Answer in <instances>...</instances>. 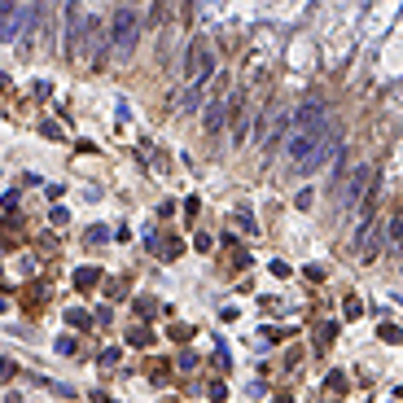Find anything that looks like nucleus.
<instances>
[{
  "mask_svg": "<svg viewBox=\"0 0 403 403\" xmlns=\"http://www.w3.org/2000/svg\"><path fill=\"white\" fill-rule=\"evenodd\" d=\"M180 105H184V110H197V105H202V92H197V88H188L184 97H180Z\"/></svg>",
  "mask_w": 403,
  "mask_h": 403,
  "instance_id": "nucleus-13",
  "label": "nucleus"
},
{
  "mask_svg": "<svg viewBox=\"0 0 403 403\" xmlns=\"http://www.w3.org/2000/svg\"><path fill=\"white\" fill-rule=\"evenodd\" d=\"M386 232H390L386 241H390V246H399V237H403V215H395V219H390V224H386Z\"/></svg>",
  "mask_w": 403,
  "mask_h": 403,
  "instance_id": "nucleus-11",
  "label": "nucleus"
},
{
  "mask_svg": "<svg viewBox=\"0 0 403 403\" xmlns=\"http://www.w3.org/2000/svg\"><path fill=\"white\" fill-rule=\"evenodd\" d=\"M9 377H14V364H9V360H0V382H9Z\"/></svg>",
  "mask_w": 403,
  "mask_h": 403,
  "instance_id": "nucleus-14",
  "label": "nucleus"
},
{
  "mask_svg": "<svg viewBox=\"0 0 403 403\" xmlns=\"http://www.w3.org/2000/svg\"><path fill=\"white\" fill-rule=\"evenodd\" d=\"M316 123H325V101H307V105H298V110L290 114V132H298V127H316Z\"/></svg>",
  "mask_w": 403,
  "mask_h": 403,
  "instance_id": "nucleus-8",
  "label": "nucleus"
},
{
  "mask_svg": "<svg viewBox=\"0 0 403 403\" xmlns=\"http://www.w3.org/2000/svg\"><path fill=\"white\" fill-rule=\"evenodd\" d=\"M373 180H377V175H373V167H369V162L351 167L347 184H342V193H338V206H342V210H355V206H360V197L373 188Z\"/></svg>",
  "mask_w": 403,
  "mask_h": 403,
  "instance_id": "nucleus-5",
  "label": "nucleus"
},
{
  "mask_svg": "<svg viewBox=\"0 0 403 403\" xmlns=\"http://www.w3.org/2000/svg\"><path fill=\"white\" fill-rule=\"evenodd\" d=\"M27 22H31L27 9L14 5V0H5V5H0V40H18V35L27 31Z\"/></svg>",
  "mask_w": 403,
  "mask_h": 403,
  "instance_id": "nucleus-6",
  "label": "nucleus"
},
{
  "mask_svg": "<svg viewBox=\"0 0 403 403\" xmlns=\"http://www.w3.org/2000/svg\"><path fill=\"white\" fill-rule=\"evenodd\" d=\"M75 35H79V5H66V53H75Z\"/></svg>",
  "mask_w": 403,
  "mask_h": 403,
  "instance_id": "nucleus-9",
  "label": "nucleus"
},
{
  "mask_svg": "<svg viewBox=\"0 0 403 403\" xmlns=\"http://www.w3.org/2000/svg\"><path fill=\"white\" fill-rule=\"evenodd\" d=\"M136 35H140L136 14H132L127 5H118L114 18H110V53L118 57V62H127V57L136 53Z\"/></svg>",
  "mask_w": 403,
  "mask_h": 403,
  "instance_id": "nucleus-1",
  "label": "nucleus"
},
{
  "mask_svg": "<svg viewBox=\"0 0 403 403\" xmlns=\"http://www.w3.org/2000/svg\"><path fill=\"white\" fill-rule=\"evenodd\" d=\"M75 285H79V290H84V285H97V268H79Z\"/></svg>",
  "mask_w": 403,
  "mask_h": 403,
  "instance_id": "nucleus-12",
  "label": "nucleus"
},
{
  "mask_svg": "<svg viewBox=\"0 0 403 403\" xmlns=\"http://www.w3.org/2000/svg\"><path fill=\"white\" fill-rule=\"evenodd\" d=\"M342 149H347V145H342V132H338V127H329V132H325V140H320V145L312 149V158H307V162H298L294 171H298V175H316L320 167H329V162H334Z\"/></svg>",
  "mask_w": 403,
  "mask_h": 403,
  "instance_id": "nucleus-3",
  "label": "nucleus"
},
{
  "mask_svg": "<svg viewBox=\"0 0 403 403\" xmlns=\"http://www.w3.org/2000/svg\"><path fill=\"white\" fill-rule=\"evenodd\" d=\"M285 132H290V110H276L268 127H259V149L272 153V149L281 145V140H285Z\"/></svg>",
  "mask_w": 403,
  "mask_h": 403,
  "instance_id": "nucleus-7",
  "label": "nucleus"
},
{
  "mask_svg": "<svg viewBox=\"0 0 403 403\" xmlns=\"http://www.w3.org/2000/svg\"><path fill=\"white\" fill-rule=\"evenodd\" d=\"M325 132H329V123H316V127H298V132H285V158L298 167V162H307L312 158V149L325 140Z\"/></svg>",
  "mask_w": 403,
  "mask_h": 403,
  "instance_id": "nucleus-2",
  "label": "nucleus"
},
{
  "mask_svg": "<svg viewBox=\"0 0 403 403\" xmlns=\"http://www.w3.org/2000/svg\"><path fill=\"white\" fill-rule=\"evenodd\" d=\"M219 127H224V97L206 105V132H219Z\"/></svg>",
  "mask_w": 403,
  "mask_h": 403,
  "instance_id": "nucleus-10",
  "label": "nucleus"
},
{
  "mask_svg": "<svg viewBox=\"0 0 403 403\" xmlns=\"http://www.w3.org/2000/svg\"><path fill=\"white\" fill-rule=\"evenodd\" d=\"M210 70H215V49H210V40H197L188 44V62H184V75H188V84H202V79H210Z\"/></svg>",
  "mask_w": 403,
  "mask_h": 403,
  "instance_id": "nucleus-4",
  "label": "nucleus"
}]
</instances>
